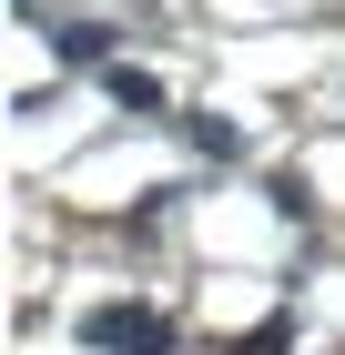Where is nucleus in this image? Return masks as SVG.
<instances>
[{
	"label": "nucleus",
	"mask_w": 345,
	"mask_h": 355,
	"mask_svg": "<svg viewBox=\"0 0 345 355\" xmlns=\"http://www.w3.org/2000/svg\"><path fill=\"white\" fill-rule=\"evenodd\" d=\"M81 345H102V355H162L173 325H162L153 304H102V315H81Z\"/></svg>",
	"instance_id": "obj_1"
},
{
	"label": "nucleus",
	"mask_w": 345,
	"mask_h": 355,
	"mask_svg": "<svg viewBox=\"0 0 345 355\" xmlns=\"http://www.w3.org/2000/svg\"><path fill=\"white\" fill-rule=\"evenodd\" d=\"M112 102H133V112H162V82H153V71H133V61H122V71H112Z\"/></svg>",
	"instance_id": "obj_2"
},
{
	"label": "nucleus",
	"mask_w": 345,
	"mask_h": 355,
	"mask_svg": "<svg viewBox=\"0 0 345 355\" xmlns=\"http://www.w3.org/2000/svg\"><path fill=\"white\" fill-rule=\"evenodd\" d=\"M102 51H112V31H102V21H81V31H61V61H102Z\"/></svg>",
	"instance_id": "obj_3"
}]
</instances>
